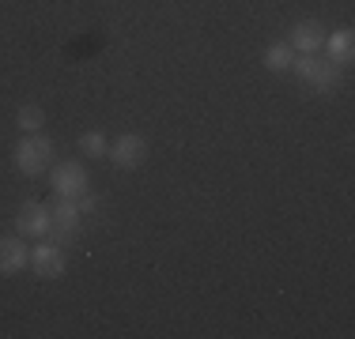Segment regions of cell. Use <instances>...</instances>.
<instances>
[{
    "instance_id": "cell-1",
    "label": "cell",
    "mask_w": 355,
    "mask_h": 339,
    "mask_svg": "<svg viewBox=\"0 0 355 339\" xmlns=\"http://www.w3.org/2000/svg\"><path fill=\"white\" fill-rule=\"evenodd\" d=\"M98 208V196L95 192H83V196H53V223H49V237L53 241H72V237H80L83 230V215L87 211Z\"/></svg>"
},
{
    "instance_id": "cell-2",
    "label": "cell",
    "mask_w": 355,
    "mask_h": 339,
    "mask_svg": "<svg viewBox=\"0 0 355 339\" xmlns=\"http://www.w3.org/2000/svg\"><path fill=\"white\" fill-rule=\"evenodd\" d=\"M12 163L23 177H42L53 166V140L42 132H23V140L12 151Z\"/></svg>"
},
{
    "instance_id": "cell-3",
    "label": "cell",
    "mask_w": 355,
    "mask_h": 339,
    "mask_svg": "<svg viewBox=\"0 0 355 339\" xmlns=\"http://www.w3.org/2000/svg\"><path fill=\"white\" fill-rule=\"evenodd\" d=\"M291 72L299 75V80H306L318 95H333V91L340 87V64L321 61V57H314V53H295Z\"/></svg>"
},
{
    "instance_id": "cell-4",
    "label": "cell",
    "mask_w": 355,
    "mask_h": 339,
    "mask_svg": "<svg viewBox=\"0 0 355 339\" xmlns=\"http://www.w3.org/2000/svg\"><path fill=\"white\" fill-rule=\"evenodd\" d=\"M49 185H53V196H83V192H91V177L83 170V163H76V158H64V163L49 170Z\"/></svg>"
},
{
    "instance_id": "cell-5",
    "label": "cell",
    "mask_w": 355,
    "mask_h": 339,
    "mask_svg": "<svg viewBox=\"0 0 355 339\" xmlns=\"http://www.w3.org/2000/svg\"><path fill=\"white\" fill-rule=\"evenodd\" d=\"M49 223H53V211L38 200H23L15 211V230L23 237H49Z\"/></svg>"
},
{
    "instance_id": "cell-6",
    "label": "cell",
    "mask_w": 355,
    "mask_h": 339,
    "mask_svg": "<svg viewBox=\"0 0 355 339\" xmlns=\"http://www.w3.org/2000/svg\"><path fill=\"white\" fill-rule=\"evenodd\" d=\"M106 155L114 158L117 170H137L144 158H148V140H144L140 132H125V136H117V140L110 143Z\"/></svg>"
},
{
    "instance_id": "cell-7",
    "label": "cell",
    "mask_w": 355,
    "mask_h": 339,
    "mask_svg": "<svg viewBox=\"0 0 355 339\" xmlns=\"http://www.w3.org/2000/svg\"><path fill=\"white\" fill-rule=\"evenodd\" d=\"M31 264H35L38 279H61L64 275V249L53 241H42V245H35V253H31Z\"/></svg>"
},
{
    "instance_id": "cell-8",
    "label": "cell",
    "mask_w": 355,
    "mask_h": 339,
    "mask_svg": "<svg viewBox=\"0 0 355 339\" xmlns=\"http://www.w3.org/2000/svg\"><path fill=\"white\" fill-rule=\"evenodd\" d=\"M287 46H291L295 53H318V49L325 46V27H321L318 19L295 23L291 34H287Z\"/></svg>"
},
{
    "instance_id": "cell-9",
    "label": "cell",
    "mask_w": 355,
    "mask_h": 339,
    "mask_svg": "<svg viewBox=\"0 0 355 339\" xmlns=\"http://www.w3.org/2000/svg\"><path fill=\"white\" fill-rule=\"evenodd\" d=\"M31 264V249L19 237H0V275H19Z\"/></svg>"
},
{
    "instance_id": "cell-10",
    "label": "cell",
    "mask_w": 355,
    "mask_h": 339,
    "mask_svg": "<svg viewBox=\"0 0 355 339\" xmlns=\"http://www.w3.org/2000/svg\"><path fill=\"white\" fill-rule=\"evenodd\" d=\"M325 49H329V61H333V64H348L352 53H355V34H352V27H340V30L325 34Z\"/></svg>"
},
{
    "instance_id": "cell-11",
    "label": "cell",
    "mask_w": 355,
    "mask_h": 339,
    "mask_svg": "<svg viewBox=\"0 0 355 339\" xmlns=\"http://www.w3.org/2000/svg\"><path fill=\"white\" fill-rule=\"evenodd\" d=\"M295 61V49L287 46V42H272V46L265 49V68L268 72H287Z\"/></svg>"
},
{
    "instance_id": "cell-12",
    "label": "cell",
    "mask_w": 355,
    "mask_h": 339,
    "mask_svg": "<svg viewBox=\"0 0 355 339\" xmlns=\"http://www.w3.org/2000/svg\"><path fill=\"white\" fill-rule=\"evenodd\" d=\"M15 125H19L23 132H42V125H46V113H42V106H19V113H15Z\"/></svg>"
},
{
    "instance_id": "cell-13",
    "label": "cell",
    "mask_w": 355,
    "mask_h": 339,
    "mask_svg": "<svg viewBox=\"0 0 355 339\" xmlns=\"http://www.w3.org/2000/svg\"><path fill=\"white\" fill-rule=\"evenodd\" d=\"M80 151H83V155H91V158H103L110 151V143H106V136L98 129H91V132L80 136Z\"/></svg>"
}]
</instances>
